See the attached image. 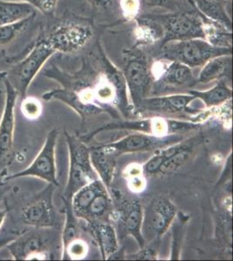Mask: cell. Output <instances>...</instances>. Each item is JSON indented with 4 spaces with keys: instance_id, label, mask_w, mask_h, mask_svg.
<instances>
[{
    "instance_id": "cell-1",
    "label": "cell",
    "mask_w": 233,
    "mask_h": 261,
    "mask_svg": "<svg viewBox=\"0 0 233 261\" xmlns=\"http://www.w3.org/2000/svg\"><path fill=\"white\" fill-rule=\"evenodd\" d=\"M221 55H232V48L216 47L204 39H193L162 44L157 60L177 61L194 68Z\"/></svg>"
},
{
    "instance_id": "cell-2",
    "label": "cell",
    "mask_w": 233,
    "mask_h": 261,
    "mask_svg": "<svg viewBox=\"0 0 233 261\" xmlns=\"http://www.w3.org/2000/svg\"><path fill=\"white\" fill-rule=\"evenodd\" d=\"M123 58L122 72L135 110L142 101L147 98L153 86L151 65L146 55L139 47L133 46L124 50Z\"/></svg>"
},
{
    "instance_id": "cell-3",
    "label": "cell",
    "mask_w": 233,
    "mask_h": 261,
    "mask_svg": "<svg viewBox=\"0 0 233 261\" xmlns=\"http://www.w3.org/2000/svg\"><path fill=\"white\" fill-rule=\"evenodd\" d=\"M200 123L193 121H186L181 119H172L165 117H155L149 119L127 120V121L115 122L105 125L98 128L87 136L83 137L84 142L89 141L92 137L103 130H128L138 133L151 134L155 136H167L171 134H182L189 130H196L200 127Z\"/></svg>"
},
{
    "instance_id": "cell-4",
    "label": "cell",
    "mask_w": 233,
    "mask_h": 261,
    "mask_svg": "<svg viewBox=\"0 0 233 261\" xmlns=\"http://www.w3.org/2000/svg\"><path fill=\"white\" fill-rule=\"evenodd\" d=\"M65 134L68 145L70 165L68 180L63 198L71 200L74 193L84 186L97 179V176L91 162L90 148L84 141L76 137L71 136L67 133Z\"/></svg>"
},
{
    "instance_id": "cell-5",
    "label": "cell",
    "mask_w": 233,
    "mask_h": 261,
    "mask_svg": "<svg viewBox=\"0 0 233 261\" xmlns=\"http://www.w3.org/2000/svg\"><path fill=\"white\" fill-rule=\"evenodd\" d=\"M54 54L55 50L43 38L37 41L33 49L23 60L12 67L9 74H7V77L15 89L17 90L18 97L24 98L27 96L30 85L44 64Z\"/></svg>"
},
{
    "instance_id": "cell-6",
    "label": "cell",
    "mask_w": 233,
    "mask_h": 261,
    "mask_svg": "<svg viewBox=\"0 0 233 261\" xmlns=\"http://www.w3.org/2000/svg\"><path fill=\"white\" fill-rule=\"evenodd\" d=\"M153 17L160 21L164 28V38L161 45L170 41L204 39L202 16L193 6L191 10H178L166 15Z\"/></svg>"
},
{
    "instance_id": "cell-7",
    "label": "cell",
    "mask_w": 233,
    "mask_h": 261,
    "mask_svg": "<svg viewBox=\"0 0 233 261\" xmlns=\"http://www.w3.org/2000/svg\"><path fill=\"white\" fill-rule=\"evenodd\" d=\"M59 136V130L53 129L48 133L44 144L42 146L37 157L32 164L20 172H15L3 178V184L17 178L25 177H34L46 181L48 184L59 187V183L57 178L56 159L55 149L57 140Z\"/></svg>"
},
{
    "instance_id": "cell-8",
    "label": "cell",
    "mask_w": 233,
    "mask_h": 261,
    "mask_svg": "<svg viewBox=\"0 0 233 261\" xmlns=\"http://www.w3.org/2000/svg\"><path fill=\"white\" fill-rule=\"evenodd\" d=\"M93 36L92 25L86 21H65L44 37L55 53L71 54L85 47Z\"/></svg>"
},
{
    "instance_id": "cell-9",
    "label": "cell",
    "mask_w": 233,
    "mask_h": 261,
    "mask_svg": "<svg viewBox=\"0 0 233 261\" xmlns=\"http://www.w3.org/2000/svg\"><path fill=\"white\" fill-rule=\"evenodd\" d=\"M182 134L167 136H155L151 134L134 132L115 142L100 145L101 147L113 151L118 154L136 153L147 151H157L183 141Z\"/></svg>"
},
{
    "instance_id": "cell-10",
    "label": "cell",
    "mask_w": 233,
    "mask_h": 261,
    "mask_svg": "<svg viewBox=\"0 0 233 261\" xmlns=\"http://www.w3.org/2000/svg\"><path fill=\"white\" fill-rule=\"evenodd\" d=\"M54 189L55 186L49 184L22 208L21 219L25 225L36 228H48L54 226L56 220L53 202Z\"/></svg>"
},
{
    "instance_id": "cell-11",
    "label": "cell",
    "mask_w": 233,
    "mask_h": 261,
    "mask_svg": "<svg viewBox=\"0 0 233 261\" xmlns=\"http://www.w3.org/2000/svg\"><path fill=\"white\" fill-rule=\"evenodd\" d=\"M5 86V105L3 113L0 119V164L5 163L9 160L13 150L15 129V107L18 98V93L7 74L3 76Z\"/></svg>"
},
{
    "instance_id": "cell-12",
    "label": "cell",
    "mask_w": 233,
    "mask_h": 261,
    "mask_svg": "<svg viewBox=\"0 0 233 261\" xmlns=\"http://www.w3.org/2000/svg\"><path fill=\"white\" fill-rule=\"evenodd\" d=\"M151 70L153 81L160 86L189 88L198 83L192 68L177 61L156 60Z\"/></svg>"
},
{
    "instance_id": "cell-13",
    "label": "cell",
    "mask_w": 233,
    "mask_h": 261,
    "mask_svg": "<svg viewBox=\"0 0 233 261\" xmlns=\"http://www.w3.org/2000/svg\"><path fill=\"white\" fill-rule=\"evenodd\" d=\"M194 96L189 93L171 94L146 98L142 101L134 111L139 113H162L165 115L186 116L198 113L199 111L190 108V104L195 100Z\"/></svg>"
},
{
    "instance_id": "cell-14",
    "label": "cell",
    "mask_w": 233,
    "mask_h": 261,
    "mask_svg": "<svg viewBox=\"0 0 233 261\" xmlns=\"http://www.w3.org/2000/svg\"><path fill=\"white\" fill-rule=\"evenodd\" d=\"M120 228L124 236H133L139 243L140 248L145 246V239L142 234L144 212L139 199H123L118 211Z\"/></svg>"
},
{
    "instance_id": "cell-15",
    "label": "cell",
    "mask_w": 233,
    "mask_h": 261,
    "mask_svg": "<svg viewBox=\"0 0 233 261\" xmlns=\"http://www.w3.org/2000/svg\"><path fill=\"white\" fill-rule=\"evenodd\" d=\"M177 206L168 198L160 197L149 206L147 224L150 231L157 238L167 231L177 215Z\"/></svg>"
},
{
    "instance_id": "cell-16",
    "label": "cell",
    "mask_w": 233,
    "mask_h": 261,
    "mask_svg": "<svg viewBox=\"0 0 233 261\" xmlns=\"http://www.w3.org/2000/svg\"><path fill=\"white\" fill-rule=\"evenodd\" d=\"M6 246L15 260H43L48 258L46 252L44 251L41 236L33 232L21 235L10 241Z\"/></svg>"
},
{
    "instance_id": "cell-17",
    "label": "cell",
    "mask_w": 233,
    "mask_h": 261,
    "mask_svg": "<svg viewBox=\"0 0 233 261\" xmlns=\"http://www.w3.org/2000/svg\"><path fill=\"white\" fill-rule=\"evenodd\" d=\"M133 36L135 45L134 47H142L154 45L162 42L164 28L160 21L153 16H141L134 19Z\"/></svg>"
},
{
    "instance_id": "cell-18",
    "label": "cell",
    "mask_w": 233,
    "mask_h": 261,
    "mask_svg": "<svg viewBox=\"0 0 233 261\" xmlns=\"http://www.w3.org/2000/svg\"><path fill=\"white\" fill-rule=\"evenodd\" d=\"M98 49L100 51L102 62L105 66V74L107 75L115 89L116 106L119 108V110L124 114V117L127 118L133 112V107L129 104V100L127 98L128 90L123 72L110 61L99 45Z\"/></svg>"
},
{
    "instance_id": "cell-19",
    "label": "cell",
    "mask_w": 233,
    "mask_h": 261,
    "mask_svg": "<svg viewBox=\"0 0 233 261\" xmlns=\"http://www.w3.org/2000/svg\"><path fill=\"white\" fill-rule=\"evenodd\" d=\"M232 57L231 55H221L215 57L207 61L198 74L197 82L207 84L214 81L231 80Z\"/></svg>"
},
{
    "instance_id": "cell-20",
    "label": "cell",
    "mask_w": 233,
    "mask_h": 261,
    "mask_svg": "<svg viewBox=\"0 0 233 261\" xmlns=\"http://www.w3.org/2000/svg\"><path fill=\"white\" fill-rule=\"evenodd\" d=\"M91 162L103 184L110 188L116 166V152L100 146L90 148Z\"/></svg>"
},
{
    "instance_id": "cell-21",
    "label": "cell",
    "mask_w": 233,
    "mask_h": 261,
    "mask_svg": "<svg viewBox=\"0 0 233 261\" xmlns=\"http://www.w3.org/2000/svg\"><path fill=\"white\" fill-rule=\"evenodd\" d=\"M230 0H188L190 5L209 19L218 22L228 30L232 31V22L226 12Z\"/></svg>"
},
{
    "instance_id": "cell-22",
    "label": "cell",
    "mask_w": 233,
    "mask_h": 261,
    "mask_svg": "<svg viewBox=\"0 0 233 261\" xmlns=\"http://www.w3.org/2000/svg\"><path fill=\"white\" fill-rule=\"evenodd\" d=\"M92 233L97 241L103 259H109L118 252V238L115 229L110 223L94 221L90 223Z\"/></svg>"
},
{
    "instance_id": "cell-23",
    "label": "cell",
    "mask_w": 233,
    "mask_h": 261,
    "mask_svg": "<svg viewBox=\"0 0 233 261\" xmlns=\"http://www.w3.org/2000/svg\"><path fill=\"white\" fill-rule=\"evenodd\" d=\"M35 15L36 10L29 4L18 0H0V25L18 23Z\"/></svg>"
},
{
    "instance_id": "cell-24",
    "label": "cell",
    "mask_w": 233,
    "mask_h": 261,
    "mask_svg": "<svg viewBox=\"0 0 233 261\" xmlns=\"http://www.w3.org/2000/svg\"><path fill=\"white\" fill-rule=\"evenodd\" d=\"M105 191H107V187L99 178H97L74 193L71 197V205L75 216L81 218L92 200Z\"/></svg>"
},
{
    "instance_id": "cell-25",
    "label": "cell",
    "mask_w": 233,
    "mask_h": 261,
    "mask_svg": "<svg viewBox=\"0 0 233 261\" xmlns=\"http://www.w3.org/2000/svg\"><path fill=\"white\" fill-rule=\"evenodd\" d=\"M187 93L194 96L196 99L204 102L207 108L219 107L232 98V91L226 80H219L213 88L207 91H188Z\"/></svg>"
},
{
    "instance_id": "cell-26",
    "label": "cell",
    "mask_w": 233,
    "mask_h": 261,
    "mask_svg": "<svg viewBox=\"0 0 233 261\" xmlns=\"http://www.w3.org/2000/svg\"><path fill=\"white\" fill-rule=\"evenodd\" d=\"M201 16L203 19L204 40L216 47L232 48V31L228 30L224 25L202 14Z\"/></svg>"
},
{
    "instance_id": "cell-27",
    "label": "cell",
    "mask_w": 233,
    "mask_h": 261,
    "mask_svg": "<svg viewBox=\"0 0 233 261\" xmlns=\"http://www.w3.org/2000/svg\"><path fill=\"white\" fill-rule=\"evenodd\" d=\"M188 141L189 140H185V141L183 140L181 142L171 145L165 148L157 150L156 153L147 162H145L144 166H142L143 172L149 176H156L160 166H162L163 164L165 163V161L170 159L171 156L177 153V151L182 150L187 145Z\"/></svg>"
},
{
    "instance_id": "cell-28",
    "label": "cell",
    "mask_w": 233,
    "mask_h": 261,
    "mask_svg": "<svg viewBox=\"0 0 233 261\" xmlns=\"http://www.w3.org/2000/svg\"><path fill=\"white\" fill-rule=\"evenodd\" d=\"M112 204V199L110 198L109 194L107 191H105L103 193H99L92 200L81 218L87 220L89 223L98 221L106 214H108Z\"/></svg>"
},
{
    "instance_id": "cell-29",
    "label": "cell",
    "mask_w": 233,
    "mask_h": 261,
    "mask_svg": "<svg viewBox=\"0 0 233 261\" xmlns=\"http://www.w3.org/2000/svg\"><path fill=\"white\" fill-rule=\"evenodd\" d=\"M195 144L192 141H188L187 145L182 150L177 151L173 156L165 161L162 166H160V170L158 171L156 176H165L171 174L175 171H177L180 166H183L186 161H188L190 156L192 153V150Z\"/></svg>"
},
{
    "instance_id": "cell-30",
    "label": "cell",
    "mask_w": 233,
    "mask_h": 261,
    "mask_svg": "<svg viewBox=\"0 0 233 261\" xmlns=\"http://www.w3.org/2000/svg\"><path fill=\"white\" fill-rule=\"evenodd\" d=\"M63 202L65 209V223L64 226L62 234L63 250L71 243V241H75L79 238V226H77V220L75 216L72 208H71V200L63 198Z\"/></svg>"
},
{
    "instance_id": "cell-31",
    "label": "cell",
    "mask_w": 233,
    "mask_h": 261,
    "mask_svg": "<svg viewBox=\"0 0 233 261\" xmlns=\"http://www.w3.org/2000/svg\"><path fill=\"white\" fill-rule=\"evenodd\" d=\"M33 18L34 17L27 18L14 24L0 25V45H8L14 39H17L18 36L25 30L27 25L33 20Z\"/></svg>"
},
{
    "instance_id": "cell-32",
    "label": "cell",
    "mask_w": 233,
    "mask_h": 261,
    "mask_svg": "<svg viewBox=\"0 0 233 261\" xmlns=\"http://www.w3.org/2000/svg\"><path fill=\"white\" fill-rule=\"evenodd\" d=\"M21 113L29 120H35L41 116L43 107L41 102L35 97H24L21 102Z\"/></svg>"
},
{
    "instance_id": "cell-33",
    "label": "cell",
    "mask_w": 233,
    "mask_h": 261,
    "mask_svg": "<svg viewBox=\"0 0 233 261\" xmlns=\"http://www.w3.org/2000/svg\"><path fill=\"white\" fill-rule=\"evenodd\" d=\"M129 171L126 173L128 177V187L133 193H141L145 190L146 187V182L142 174H144L143 169L140 166H137V165H133L131 167L129 166Z\"/></svg>"
},
{
    "instance_id": "cell-34",
    "label": "cell",
    "mask_w": 233,
    "mask_h": 261,
    "mask_svg": "<svg viewBox=\"0 0 233 261\" xmlns=\"http://www.w3.org/2000/svg\"><path fill=\"white\" fill-rule=\"evenodd\" d=\"M140 0H119V9L125 21H133L138 18L141 11Z\"/></svg>"
},
{
    "instance_id": "cell-35",
    "label": "cell",
    "mask_w": 233,
    "mask_h": 261,
    "mask_svg": "<svg viewBox=\"0 0 233 261\" xmlns=\"http://www.w3.org/2000/svg\"><path fill=\"white\" fill-rule=\"evenodd\" d=\"M88 247L86 242L77 238L63 250V258L68 257L71 259H80L86 257Z\"/></svg>"
},
{
    "instance_id": "cell-36",
    "label": "cell",
    "mask_w": 233,
    "mask_h": 261,
    "mask_svg": "<svg viewBox=\"0 0 233 261\" xmlns=\"http://www.w3.org/2000/svg\"><path fill=\"white\" fill-rule=\"evenodd\" d=\"M29 4L35 10L46 16H54L59 0H18Z\"/></svg>"
},
{
    "instance_id": "cell-37",
    "label": "cell",
    "mask_w": 233,
    "mask_h": 261,
    "mask_svg": "<svg viewBox=\"0 0 233 261\" xmlns=\"http://www.w3.org/2000/svg\"><path fill=\"white\" fill-rule=\"evenodd\" d=\"M142 5L149 7H160L168 9L171 12H177L181 9L179 2L177 0H140Z\"/></svg>"
},
{
    "instance_id": "cell-38",
    "label": "cell",
    "mask_w": 233,
    "mask_h": 261,
    "mask_svg": "<svg viewBox=\"0 0 233 261\" xmlns=\"http://www.w3.org/2000/svg\"><path fill=\"white\" fill-rule=\"evenodd\" d=\"M141 249L139 253L134 254V255L128 256V258H132V259H156L157 251L155 248H151V247L145 248V246H144Z\"/></svg>"
},
{
    "instance_id": "cell-39",
    "label": "cell",
    "mask_w": 233,
    "mask_h": 261,
    "mask_svg": "<svg viewBox=\"0 0 233 261\" xmlns=\"http://www.w3.org/2000/svg\"><path fill=\"white\" fill-rule=\"evenodd\" d=\"M89 2H91L93 6L100 8H107L111 6L112 0H88Z\"/></svg>"
},
{
    "instance_id": "cell-40",
    "label": "cell",
    "mask_w": 233,
    "mask_h": 261,
    "mask_svg": "<svg viewBox=\"0 0 233 261\" xmlns=\"http://www.w3.org/2000/svg\"><path fill=\"white\" fill-rule=\"evenodd\" d=\"M8 191H9V187H5L4 185L0 186V204L6 198V193H8Z\"/></svg>"
},
{
    "instance_id": "cell-41",
    "label": "cell",
    "mask_w": 233,
    "mask_h": 261,
    "mask_svg": "<svg viewBox=\"0 0 233 261\" xmlns=\"http://www.w3.org/2000/svg\"><path fill=\"white\" fill-rule=\"evenodd\" d=\"M6 215H7L6 208L0 207V228L3 226L5 220H6Z\"/></svg>"
},
{
    "instance_id": "cell-42",
    "label": "cell",
    "mask_w": 233,
    "mask_h": 261,
    "mask_svg": "<svg viewBox=\"0 0 233 261\" xmlns=\"http://www.w3.org/2000/svg\"><path fill=\"white\" fill-rule=\"evenodd\" d=\"M12 241V240H7V241L1 240V237H0V249H1V248H3L4 246H6V245L9 243L10 241Z\"/></svg>"
}]
</instances>
